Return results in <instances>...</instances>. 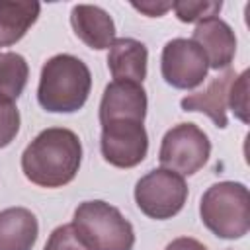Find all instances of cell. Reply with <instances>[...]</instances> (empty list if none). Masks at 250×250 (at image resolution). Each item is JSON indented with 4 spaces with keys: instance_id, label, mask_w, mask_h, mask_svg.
<instances>
[{
    "instance_id": "cell-1",
    "label": "cell",
    "mask_w": 250,
    "mask_h": 250,
    "mask_svg": "<svg viewBox=\"0 0 250 250\" xmlns=\"http://www.w3.org/2000/svg\"><path fill=\"white\" fill-rule=\"evenodd\" d=\"M82 162V143L66 127L43 129L23 150V176L39 188H62L70 184Z\"/></svg>"
},
{
    "instance_id": "cell-2",
    "label": "cell",
    "mask_w": 250,
    "mask_h": 250,
    "mask_svg": "<svg viewBox=\"0 0 250 250\" xmlns=\"http://www.w3.org/2000/svg\"><path fill=\"white\" fill-rule=\"evenodd\" d=\"M90 90L92 74L88 64L74 55L61 53L43 64L37 100L51 113H74L86 104Z\"/></svg>"
},
{
    "instance_id": "cell-3",
    "label": "cell",
    "mask_w": 250,
    "mask_h": 250,
    "mask_svg": "<svg viewBox=\"0 0 250 250\" xmlns=\"http://www.w3.org/2000/svg\"><path fill=\"white\" fill-rule=\"evenodd\" d=\"M201 223L219 238L236 240L250 230V193L240 182H217L199 201Z\"/></svg>"
},
{
    "instance_id": "cell-4",
    "label": "cell",
    "mask_w": 250,
    "mask_h": 250,
    "mask_svg": "<svg viewBox=\"0 0 250 250\" xmlns=\"http://www.w3.org/2000/svg\"><path fill=\"white\" fill-rule=\"evenodd\" d=\"M92 250H133L135 230L121 211L102 199L82 201L72 219Z\"/></svg>"
},
{
    "instance_id": "cell-5",
    "label": "cell",
    "mask_w": 250,
    "mask_h": 250,
    "mask_svg": "<svg viewBox=\"0 0 250 250\" xmlns=\"http://www.w3.org/2000/svg\"><path fill=\"white\" fill-rule=\"evenodd\" d=\"M135 201L137 207L150 219H172L188 201V184L184 176L172 170L154 168L137 182Z\"/></svg>"
},
{
    "instance_id": "cell-6",
    "label": "cell",
    "mask_w": 250,
    "mask_h": 250,
    "mask_svg": "<svg viewBox=\"0 0 250 250\" xmlns=\"http://www.w3.org/2000/svg\"><path fill=\"white\" fill-rule=\"evenodd\" d=\"M211 154V141L195 123H178L166 131L160 143L158 160L162 168L180 176H193L199 172Z\"/></svg>"
},
{
    "instance_id": "cell-7",
    "label": "cell",
    "mask_w": 250,
    "mask_h": 250,
    "mask_svg": "<svg viewBox=\"0 0 250 250\" xmlns=\"http://www.w3.org/2000/svg\"><path fill=\"white\" fill-rule=\"evenodd\" d=\"M207 59L191 39L176 37L162 47L160 72L172 88L193 90L207 78Z\"/></svg>"
},
{
    "instance_id": "cell-8",
    "label": "cell",
    "mask_w": 250,
    "mask_h": 250,
    "mask_svg": "<svg viewBox=\"0 0 250 250\" xmlns=\"http://www.w3.org/2000/svg\"><path fill=\"white\" fill-rule=\"evenodd\" d=\"M100 148L105 162L115 168H135L148 152V135L141 121L121 119L102 125Z\"/></svg>"
},
{
    "instance_id": "cell-9",
    "label": "cell",
    "mask_w": 250,
    "mask_h": 250,
    "mask_svg": "<svg viewBox=\"0 0 250 250\" xmlns=\"http://www.w3.org/2000/svg\"><path fill=\"white\" fill-rule=\"evenodd\" d=\"M146 92L143 84L113 80L105 86L102 102H100V123L105 125L109 121L133 119L145 123L146 117Z\"/></svg>"
},
{
    "instance_id": "cell-10",
    "label": "cell",
    "mask_w": 250,
    "mask_h": 250,
    "mask_svg": "<svg viewBox=\"0 0 250 250\" xmlns=\"http://www.w3.org/2000/svg\"><path fill=\"white\" fill-rule=\"evenodd\" d=\"M191 41L203 51L209 68H229L236 55V35L232 27L219 16L197 21Z\"/></svg>"
},
{
    "instance_id": "cell-11",
    "label": "cell",
    "mask_w": 250,
    "mask_h": 250,
    "mask_svg": "<svg viewBox=\"0 0 250 250\" xmlns=\"http://www.w3.org/2000/svg\"><path fill=\"white\" fill-rule=\"evenodd\" d=\"M70 25L76 37L90 49H109V45L115 41V23L100 6L76 4L70 10Z\"/></svg>"
},
{
    "instance_id": "cell-12",
    "label": "cell",
    "mask_w": 250,
    "mask_h": 250,
    "mask_svg": "<svg viewBox=\"0 0 250 250\" xmlns=\"http://www.w3.org/2000/svg\"><path fill=\"white\" fill-rule=\"evenodd\" d=\"M236 78V72L232 68H227L223 74L215 76L205 90L189 94L182 98L180 105L184 111H201L219 127L225 129L229 125L227 119V107H229V90L232 80Z\"/></svg>"
},
{
    "instance_id": "cell-13",
    "label": "cell",
    "mask_w": 250,
    "mask_h": 250,
    "mask_svg": "<svg viewBox=\"0 0 250 250\" xmlns=\"http://www.w3.org/2000/svg\"><path fill=\"white\" fill-rule=\"evenodd\" d=\"M146 45L133 37H119L109 45L107 68L113 80L143 84V80L146 78Z\"/></svg>"
},
{
    "instance_id": "cell-14",
    "label": "cell",
    "mask_w": 250,
    "mask_h": 250,
    "mask_svg": "<svg viewBox=\"0 0 250 250\" xmlns=\"http://www.w3.org/2000/svg\"><path fill=\"white\" fill-rule=\"evenodd\" d=\"M39 223L25 207L0 211V250H31L37 242Z\"/></svg>"
},
{
    "instance_id": "cell-15",
    "label": "cell",
    "mask_w": 250,
    "mask_h": 250,
    "mask_svg": "<svg viewBox=\"0 0 250 250\" xmlns=\"http://www.w3.org/2000/svg\"><path fill=\"white\" fill-rule=\"evenodd\" d=\"M39 2L31 0H0V47L18 43L37 21Z\"/></svg>"
},
{
    "instance_id": "cell-16",
    "label": "cell",
    "mask_w": 250,
    "mask_h": 250,
    "mask_svg": "<svg viewBox=\"0 0 250 250\" xmlns=\"http://www.w3.org/2000/svg\"><path fill=\"white\" fill-rule=\"evenodd\" d=\"M29 78L27 61L20 53H0V100L16 102Z\"/></svg>"
},
{
    "instance_id": "cell-17",
    "label": "cell",
    "mask_w": 250,
    "mask_h": 250,
    "mask_svg": "<svg viewBox=\"0 0 250 250\" xmlns=\"http://www.w3.org/2000/svg\"><path fill=\"white\" fill-rule=\"evenodd\" d=\"M223 2L219 0H180V2H172V10L176 14V18L184 23H193V21H201L207 18H213L221 12Z\"/></svg>"
},
{
    "instance_id": "cell-18",
    "label": "cell",
    "mask_w": 250,
    "mask_h": 250,
    "mask_svg": "<svg viewBox=\"0 0 250 250\" xmlns=\"http://www.w3.org/2000/svg\"><path fill=\"white\" fill-rule=\"evenodd\" d=\"M43 250H92V248L82 238V234L74 229V225L68 223V225L57 227L49 234Z\"/></svg>"
},
{
    "instance_id": "cell-19",
    "label": "cell",
    "mask_w": 250,
    "mask_h": 250,
    "mask_svg": "<svg viewBox=\"0 0 250 250\" xmlns=\"http://www.w3.org/2000/svg\"><path fill=\"white\" fill-rule=\"evenodd\" d=\"M248 70L236 74L229 90V107L242 123H248Z\"/></svg>"
},
{
    "instance_id": "cell-20",
    "label": "cell",
    "mask_w": 250,
    "mask_h": 250,
    "mask_svg": "<svg viewBox=\"0 0 250 250\" xmlns=\"http://www.w3.org/2000/svg\"><path fill=\"white\" fill-rule=\"evenodd\" d=\"M20 133V111L14 102L0 100V148L8 146Z\"/></svg>"
},
{
    "instance_id": "cell-21",
    "label": "cell",
    "mask_w": 250,
    "mask_h": 250,
    "mask_svg": "<svg viewBox=\"0 0 250 250\" xmlns=\"http://www.w3.org/2000/svg\"><path fill=\"white\" fill-rule=\"evenodd\" d=\"M133 8L139 10V12H143L148 18H160L168 10H172V2H141V4L133 2Z\"/></svg>"
},
{
    "instance_id": "cell-22",
    "label": "cell",
    "mask_w": 250,
    "mask_h": 250,
    "mask_svg": "<svg viewBox=\"0 0 250 250\" xmlns=\"http://www.w3.org/2000/svg\"><path fill=\"white\" fill-rule=\"evenodd\" d=\"M164 250H207V246L191 236H180V238H174Z\"/></svg>"
}]
</instances>
